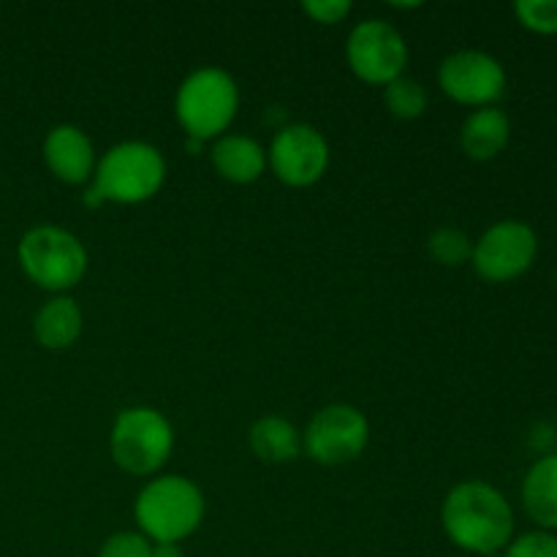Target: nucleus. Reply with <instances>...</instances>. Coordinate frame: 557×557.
I'll list each match as a JSON object with an SVG mask.
<instances>
[{"label": "nucleus", "mask_w": 557, "mask_h": 557, "mask_svg": "<svg viewBox=\"0 0 557 557\" xmlns=\"http://www.w3.org/2000/svg\"><path fill=\"white\" fill-rule=\"evenodd\" d=\"M384 107L397 120H417L428 109V90L417 76H397L384 85Z\"/></svg>", "instance_id": "a211bd4d"}, {"label": "nucleus", "mask_w": 557, "mask_h": 557, "mask_svg": "<svg viewBox=\"0 0 557 557\" xmlns=\"http://www.w3.org/2000/svg\"><path fill=\"white\" fill-rule=\"evenodd\" d=\"M511 120L504 109H473L460 128V145L471 161H493L509 147Z\"/></svg>", "instance_id": "2eb2a0df"}, {"label": "nucleus", "mask_w": 557, "mask_h": 557, "mask_svg": "<svg viewBox=\"0 0 557 557\" xmlns=\"http://www.w3.org/2000/svg\"><path fill=\"white\" fill-rule=\"evenodd\" d=\"M449 557H455V555H449Z\"/></svg>", "instance_id": "a878e982"}, {"label": "nucleus", "mask_w": 557, "mask_h": 557, "mask_svg": "<svg viewBox=\"0 0 557 557\" xmlns=\"http://www.w3.org/2000/svg\"><path fill=\"white\" fill-rule=\"evenodd\" d=\"M504 557H557V533L542 528L520 533L504 549Z\"/></svg>", "instance_id": "412c9836"}, {"label": "nucleus", "mask_w": 557, "mask_h": 557, "mask_svg": "<svg viewBox=\"0 0 557 557\" xmlns=\"http://www.w3.org/2000/svg\"><path fill=\"white\" fill-rule=\"evenodd\" d=\"M237 112L239 87L226 69L201 65L180 82L177 96H174V114L188 134V147H199L226 134Z\"/></svg>", "instance_id": "20e7f679"}, {"label": "nucleus", "mask_w": 557, "mask_h": 557, "mask_svg": "<svg viewBox=\"0 0 557 557\" xmlns=\"http://www.w3.org/2000/svg\"><path fill=\"white\" fill-rule=\"evenodd\" d=\"M438 85L446 98L466 107H495L506 92V69L484 49H457L438 65Z\"/></svg>", "instance_id": "9b49d317"}, {"label": "nucleus", "mask_w": 557, "mask_h": 557, "mask_svg": "<svg viewBox=\"0 0 557 557\" xmlns=\"http://www.w3.org/2000/svg\"><path fill=\"white\" fill-rule=\"evenodd\" d=\"M210 161L226 183L250 185L267 172V150L248 134H223L212 141Z\"/></svg>", "instance_id": "ddd939ff"}, {"label": "nucleus", "mask_w": 557, "mask_h": 557, "mask_svg": "<svg viewBox=\"0 0 557 557\" xmlns=\"http://www.w3.org/2000/svg\"><path fill=\"white\" fill-rule=\"evenodd\" d=\"M351 0H305L302 11L319 25H337L351 14Z\"/></svg>", "instance_id": "5701e85b"}, {"label": "nucleus", "mask_w": 557, "mask_h": 557, "mask_svg": "<svg viewBox=\"0 0 557 557\" xmlns=\"http://www.w3.org/2000/svg\"><path fill=\"white\" fill-rule=\"evenodd\" d=\"M248 446L261 462L270 466H286L302 455V433L297 424L277 413L256 419L248 430Z\"/></svg>", "instance_id": "f3484780"}, {"label": "nucleus", "mask_w": 557, "mask_h": 557, "mask_svg": "<svg viewBox=\"0 0 557 557\" xmlns=\"http://www.w3.org/2000/svg\"><path fill=\"white\" fill-rule=\"evenodd\" d=\"M428 253L441 267H462L473 256V239L460 226H438L428 237Z\"/></svg>", "instance_id": "6ab92c4d"}, {"label": "nucleus", "mask_w": 557, "mask_h": 557, "mask_svg": "<svg viewBox=\"0 0 557 557\" xmlns=\"http://www.w3.org/2000/svg\"><path fill=\"white\" fill-rule=\"evenodd\" d=\"M44 163L65 185H90L96 174V145L79 125H52L44 136Z\"/></svg>", "instance_id": "f8f14e48"}, {"label": "nucleus", "mask_w": 557, "mask_h": 557, "mask_svg": "<svg viewBox=\"0 0 557 557\" xmlns=\"http://www.w3.org/2000/svg\"><path fill=\"white\" fill-rule=\"evenodd\" d=\"M150 557H185L180 544H152Z\"/></svg>", "instance_id": "b1692460"}, {"label": "nucleus", "mask_w": 557, "mask_h": 557, "mask_svg": "<svg viewBox=\"0 0 557 557\" xmlns=\"http://www.w3.org/2000/svg\"><path fill=\"white\" fill-rule=\"evenodd\" d=\"M205 509L199 484L180 473H161L136 495L134 520L152 544H180L199 531Z\"/></svg>", "instance_id": "7ed1b4c3"}, {"label": "nucleus", "mask_w": 557, "mask_h": 557, "mask_svg": "<svg viewBox=\"0 0 557 557\" xmlns=\"http://www.w3.org/2000/svg\"><path fill=\"white\" fill-rule=\"evenodd\" d=\"M370 444V422L357 406L332 403L319 408L302 430V451L319 466H346L359 460Z\"/></svg>", "instance_id": "0eeeda50"}, {"label": "nucleus", "mask_w": 557, "mask_h": 557, "mask_svg": "<svg viewBox=\"0 0 557 557\" xmlns=\"http://www.w3.org/2000/svg\"><path fill=\"white\" fill-rule=\"evenodd\" d=\"M267 166L288 188H310L330 169V141L315 125L288 123L272 136Z\"/></svg>", "instance_id": "9d476101"}, {"label": "nucleus", "mask_w": 557, "mask_h": 557, "mask_svg": "<svg viewBox=\"0 0 557 557\" xmlns=\"http://www.w3.org/2000/svg\"><path fill=\"white\" fill-rule=\"evenodd\" d=\"M346 60L359 79L384 87L406 74L408 41L392 22L370 16L348 33Z\"/></svg>", "instance_id": "1a4fd4ad"}, {"label": "nucleus", "mask_w": 557, "mask_h": 557, "mask_svg": "<svg viewBox=\"0 0 557 557\" xmlns=\"http://www.w3.org/2000/svg\"><path fill=\"white\" fill-rule=\"evenodd\" d=\"M150 549L152 542L139 531H120L98 547L96 557H150Z\"/></svg>", "instance_id": "4be33fe9"}, {"label": "nucleus", "mask_w": 557, "mask_h": 557, "mask_svg": "<svg viewBox=\"0 0 557 557\" xmlns=\"http://www.w3.org/2000/svg\"><path fill=\"white\" fill-rule=\"evenodd\" d=\"M166 183V158L156 145L141 139L117 141L96 163L85 205H141Z\"/></svg>", "instance_id": "f03ea898"}, {"label": "nucleus", "mask_w": 557, "mask_h": 557, "mask_svg": "<svg viewBox=\"0 0 557 557\" xmlns=\"http://www.w3.org/2000/svg\"><path fill=\"white\" fill-rule=\"evenodd\" d=\"M515 14L531 33L557 36V0H517Z\"/></svg>", "instance_id": "aec40b11"}, {"label": "nucleus", "mask_w": 557, "mask_h": 557, "mask_svg": "<svg viewBox=\"0 0 557 557\" xmlns=\"http://www.w3.org/2000/svg\"><path fill=\"white\" fill-rule=\"evenodd\" d=\"M16 261L30 283L52 294H65L82 283L87 272V248L82 239L58 223H38L22 234Z\"/></svg>", "instance_id": "39448f33"}, {"label": "nucleus", "mask_w": 557, "mask_h": 557, "mask_svg": "<svg viewBox=\"0 0 557 557\" xmlns=\"http://www.w3.org/2000/svg\"><path fill=\"white\" fill-rule=\"evenodd\" d=\"M522 509L542 531H557V451L542 455L522 479Z\"/></svg>", "instance_id": "dca6fc26"}, {"label": "nucleus", "mask_w": 557, "mask_h": 557, "mask_svg": "<svg viewBox=\"0 0 557 557\" xmlns=\"http://www.w3.org/2000/svg\"><path fill=\"white\" fill-rule=\"evenodd\" d=\"M539 256V234L531 223L506 218L473 243L471 264L487 283H509L525 275Z\"/></svg>", "instance_id": "6e6552de"}, {"label": "nucleus", "mask_w": 557, "mask_h": 557, "mask_svg": "<svg viewBox=\"0 0 557 557\" xmlns=\"http://www.w3.org/2000/svg\"><path fill=\"white\" fill-rule=\"evenodd\" d=\"M109 451L120 471L156 476L174 451V428L158 408L131 406L114 417Z\"/></svg>", "instance_id": "423d86ee"}, {"label": "nucleus", "mask_w": 557, "mask_h": 557, "mask_svg": "<svg viewBox=\"0 0 557 557\" xmlns=\"http://www.w3.org/2000/svg\"><path fill=\"white\" fill-rule=\"evenodd\" d=\"M85 326V315L69 294H52L33 315V337L47 351H65L74 346Z\"/></svg>", "instance_id": "4468645a"}, {"label": "nucleus", "mask_w": 557, "mask_h": 557, "mask_svg": "<svg viewBox=\"0 0 557 557\" xmlns=\"http://www.w3.org/2000/svg\"><path fill=\"white\" fill-rule=\"evenodd\" d=\"M446 539L468 555L493 557L515 539V509L509 498L482 479H466L446 493L441 506Z\"/></svg>", "instance_id": "f257e3e1"}, {"label": "nucleus", "mask_w": 557, "mask_h": 557, "mask_svg": "<svg viewBox=\"0 0 557 557\" xmlns=\"http://www.w3.org/2000/svg\"><path fill=\"white\" fill-rule=\"evenodd\" d=\"M555 435H557V419H555Z\"/></svg>", "instance_id": "393cba45"}]
</instances>
